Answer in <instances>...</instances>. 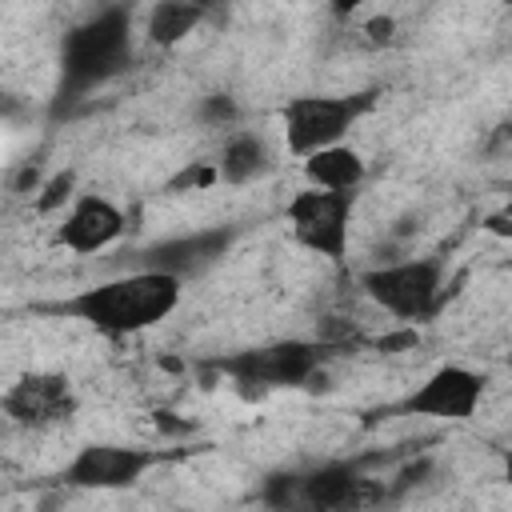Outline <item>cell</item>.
Returning a JSON list of instances; mask_svg holds the SVG:
<instances>
[{"label":"cell","instance_id":"1","mask_svg":"<svg viewBox=\"0 0 512 512\" xmlns=\"http://www.w3.org/2000/svg\"><path fill=\"white\" fill-rule=\"evenodd\" d=\"M184 300V280L160 268H132L124 276H108L100 284L80 288L76 296L52 304L48 312L72 316L84 328L108 336V340H128L140 336L156 324H164Z\"/></svg>","mask_w":512,"mask_h":512},{"label":"cell","instance_id":"2","mask_svg":"<svg viewBox=\"0 0 512 512\" xmlns=\"http://www.w3.org/2000/svg\"><path fill=\"white\" fill-rule=\"evenodd\" d=\"M132 64V8L104 4L72 24L60 40V84L56 104H72L92 88L108 84Z\"/></svg>","mask_w":512,"mask_h":512},{"label":"cell","instance_id":"3","mask_svg":"<svg viewBox=\"0 0 512 512\" xmlns=\"http://www.w3.org/2000/svg\"><path fill=\"white\" fill-rule=\"evenodd\" d=\"M328 356H332V344L320 336H284V340L228 352L216 360V368L244 396H268V392H284V388H304L312 376L324 372Z\"/></svg>","mask_w":512,"mask_h":512},{"label":"cell","instance_id":"4","mask_svg":"<svg viewBox=\"0 0 512 512\" xmlns=\"http://www.w3.org/2000/svg\"><path fill=\"white\" fill-rule=\"evenodd\" d=\"M448 264L440 256L380 260L356 276L360 292L396 324H428L444 304Z\"/></svg>","mask_w":512,"mask_h":512},{"label":"cell","instance_id":"5","mask_svg":"<svg viewBox=\"0 0 512 512\" xmlns=\"http://www.w3.org/2000/svg\"><path fill=\"white\" fill-rule=\"evenodd\" d=\"M380 92L360 88V92H300L288 96L280 108V128H284V148L288 156L304 160L320 148L344 144V136L376 108Z\"/></svg>","mask_w":512,"mask_h":512},{"label":"cell","instance_id":"6","mask_svg":"<svg viewBox=\"0 0 512 512\" xmlns=\"http://www.w3.org/2000/svg\"><path fill=\"white\" fill-rule=\"evenodd\" d=\"M352 216H356V192H332V188H316V184H304L284 204V224H288L292 240L304 252H312L336 268L348 264Z\"/></svg>","mask_w":512,"mask_h":512},{"label":"cell","instance_id":"7","mask_svg":"<svg viewBox=\"0 0 512 512\" xmlns=\"http://www.w3.org/2000/svg\"><path fill=\"white\" fill-rule=\"evenodd\" d=\"M0 412L20 432H52V428H64L80 416V392H76L68 372L32 368V372H20L4 388Z\"/></svg>","mask_w":512,"mask_h":512},{"label":"cell","instance_id":"8","mask_svg":"<svg viewBox=\"0 0 512 512\" xmlns=\"http://www.w3.org/2000/svg\"><path fill=\"white\" fill-rule=\"evenodd\" d=\"M164 460H168L164 448L96 440V444L76 448V456L60 468L56 480L64 488H76V492H120V488H136Z\"/></svg>","mask_w":512,"mask_h":512},{"label":"cell","instance_id":"9","mask_svg":"<svg viewBox=\"0 0 512 512\" xmlns=\"http://www.w3.org/2000/svg\"><path fill=\"white\" fill-rule=\"evenodd\" d=\"M488 376L468 368V364H436L404 400L392 404L396 416H416V420H444V424H464L476 416L484 404Z\"/></svg>","mask_w":512,"mask_h":512},{"label":"cell","instance_id":"10","mask_svg":"<svg viewBox=\"0 0 512 512\" xmlns=\"http://www.w3.org/2000/svg\"><path fill=\"white\" fill-rule=\"evenodd\" d=\"M128 232L124 208L104 192H76L56 224V244L72 256H100L116 248Z\"/></svg>","mask_w":512,"mask_h":512},{"label":"cell","instance_id":"11","mask_svg":"<svg viewBox=\"0 0 512 512\" xmlns=\"http://www.w3.org/2000/svg\"><path fill=\"white\" fill-rule=\"evenodd\" d=\"M232 240H236L232 228H196V232H184V236H168V240H156V244L140 248L136 268H160V272H172V276L188 280V276H200L212 264H220L224 252L232 248Z\"/></svg>","mask_w":512,"mask_h":512},{"label":"cell","instance_id":"12","mask_svg":"<svg viewBox=\"0 0 512 512\" xmlns=\"http://www.w3.org/2000/svg\"><path fill=\"white\" fill-rule=\"evenodd\" d=\"M368 500V476L356 460H320L300 468V508L312 512H340Z\"/></svg>","mask_w":512,"mask_h":512},{"label":"cell","instance_id":"13","mask_svg":"<svg viewBox=\"0 0 512 512\" xmlns=\"http://www.w3.org/2000/svg\"><path fill=\"white\" fill-rule=\"evenodd\" d=\"M216 180L228 184V188H244V184H256L264 176H272L276 168V148L268 144V136L260 132H248V128H236L224 136L220 152H216Z\"/></svg>","mask_w":512,"mask_h":512},{"label":"cell","instance_id":"14","mask_svg":"<svg viewBox=\"0 0 512 512\" xmlns=\"http://www.w3.org/2000/svg\"><path fill=\"white\" fill-rule=\"evenodd\" d=\"M212 16V0H152L144 12V40L152 48H176Z\"/></svg>","mask_w":512,"mask_h":512},{"label":"cell","instance_id":"15","mask_svg":"<svg viewBox=\"0 0 512 512\" xmlns=\"http://www.w3.org/2000/svg\"><path fill=\"white\" fill-rule=\"evenodd\" d=\"M300 172H304V184L332 188V192H360L368 180V160L352 144H332V148L304 156Z\"/></svg>","mask_w":512,"mask_h":512},{"label":"cell","instance_id":"16","mask_svg":"<svg viewBox=\"0 0 512 512\" xmlns=\"http://www.w3.org/2000/svg\"><path fill=\"white\" fill-rule=\"evenodd\" d=\"M260 500L268 508H300V468L268 472L260 484Z\"/></svg>","mask_w":512,"mask_h":512},{"label":"cell","instance_id":"17","mask_svg":"<svg viewBox=\"0 0 512 512\" xmlns=\"http://www.w3.org/2000/svg\"><path fill=\"white\" fill-rule=\"evenodd\" d=\"M200 116H204L208 124H216V128H232V124L240 120V108H236V100H232V96L216 92V96H208V100H204Z\"/></svg>","mask_w":512,"mask_h":512},{"label":"cell","instance_id":"18","mask_svg":"<svg viewBox=\"0 0 512 512\" xmlns=\"http://www.w3.org/2000/svg\"><path fill=\"white\" fill-rule=\"evenodd\" d=\"M392 32H396V20H392V16H376V20H368V40H372V44H388Z\"/></svg>","mask_w":512,"mask_h":512},{"label":"cell","instance_id":"19","mask_svg":"<svg viewBox=\"0 0 512 512\" xmlns=\"http://www.w3.org/2000/svg\"><path fill=\"white\" fill-rule=\"evenodd\" d=\"M500 480H504L508 492H512V448H500Z\"/></svg>","mask_w":512,"mask_h":512},{"label":"cell","instance_id":"20","mask_svg":"<svg viewBox=\"0 0 512 512\" xmlns=\"http://www.w3.org/2000/svg\"><path fill=\"white\" fill-rule=\"evenodd\" d=\"M356 4H360V0H332V12H336V16H348Z\"/></svg>","mask_w":512,"mask_h":512},{"label":"cell","instance_id":"21","mask_svg":"<svg viewBox=\"0 0 512 512\" xmlns=\"http://www.w3.org/2000/svg\"><path fill=\"white\" fill-rule=\"evenodd\" d=\"M504 4H508V8H512V0H504Z\"/></svg>","mask_w":512,"mask_h":512}]
</instances>
